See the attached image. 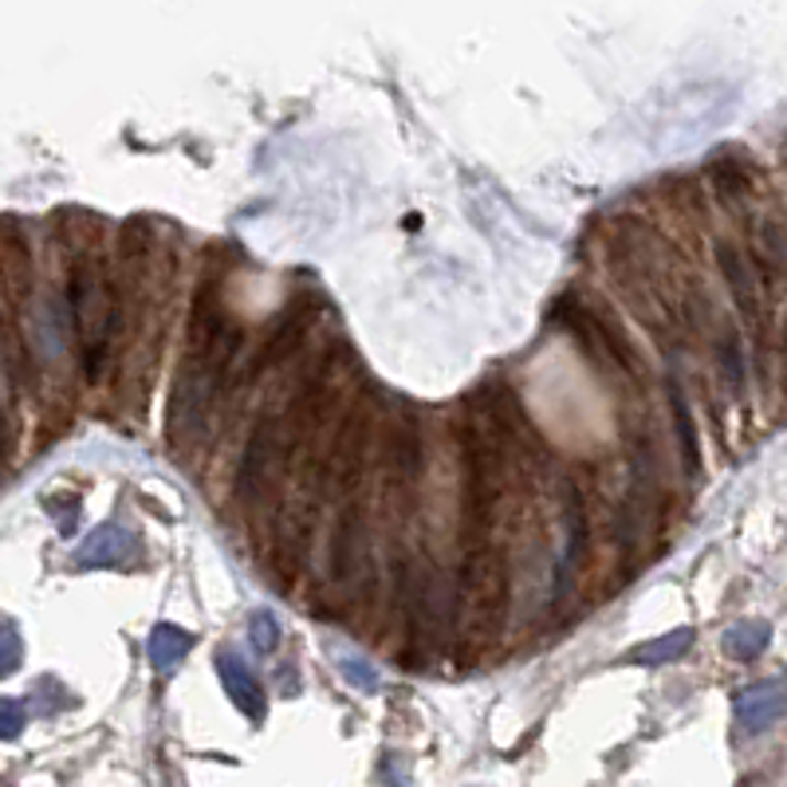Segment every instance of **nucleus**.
<instances>
[{"label":"nucleus","mask_w":787,"mask_h":787,"mask_svg":"<svg viewBox=\"0 0 787 787\" xmlns=\"http://www.w3.org/2000/svg\"><path fill=\"white\" fill-rule=\"evenodd\" d=\"M291 461L288 449V414H276V410H260V417L253 422V434L245 442V453H241V465H236L233 477V500L241 508H256L268 492V485L276 480V472H284Z\"/></svg>","instance_id":"1"},{"label":"nucleus","mask_w":787,"mask_h":787,"mask_svg":"<svg viewBox=\"0 0 787 787\" xmlns=\"http://www.w3.org/2000/svg\"><path fill=\"white\" fill-rule=\"evenodd\" d=\"M382 485L390 497H410L422 477V422L410 406H398L382 426Z\"/></svg>","instance_id":"2"},{"label":"nucleus","mask_w":787,"mask_h":787,"mask_svg":"<svg viewBox=\"0 0 787 787\" xmlns=\"http://www.w3.org/2000/svg\"><path fill=\"white\" fill-rule=\"evenodd\" d=\"M311 319H316V299L299 296L296 304H291V308L280 316V323H276L268 336H264V343L256 347V354L248 359L245 371L233 374V382L225 386V398H228V394H236V390H245V386H253V382H260V374H268L272 366H280L288 354H296L299 343L308 339Z\"/></svg>","instance_id":"3"},{"label":"nucleus","mask_w":787,"mask_h":787,"mask_svg":"<svg viewBox=\"0 0 787 787\" xmlns=\"http://www.w3.org/2000/svg\"><path fill=\"white\" fill-rule=\"evenodd\" d=\"M362 563H366V500L351 497L339 504L336 524L327 535V579L347 587L359 579Z\"/></svg>","instance_id":"4"},{"label":"nucleus","mask_w":787,"mask_h":787,"mask_svg":"<svg viewBox=\"0 0 787 787\" xmlns=\"http://www.w3.org/2000/svg\"><path fill=\"white\" fill-rule=\"evenodd\" d=\"M316 517L319 504L311 500H291L284 508L280 524H276V543H272V563H276V575H280V587L291 591L296 579L308 567V552H311V535H316Z\"/></svg>","instance_id":"5"},{"label":"nucleus","mask_w":787,"mask_h":787,"mask_svg":"<svg viewBox=\"0 0 787 787\" xmlns=\"http://www.w3.org/2000/svg\"><path fill=\"white\" fill-rule=\"evenodd\" d=\"M563 520H567V547H563V560L555 567V583H552V598H563V587L575 571L583 567L591 552V517H587V500H583L579 485L567 480L563 485Z\"/></svg>","instance_id":"6"},{"label":"nucleus","mask_w":787,"mask_h":787,"mask_svg":"<svg viewBox=\"0 0 787 787\" xmlns=\"http://www.w3.org/2000/svg\"><path fill=\"white\" fill-rule=\"evenodd\" d=\"M787 713V685L779 678H768V681H756L748 685L736 698V724H741V733H764L779 716Z\"/></svg>","instance_id":"7"},{"label":"nucleus","mask_w":787,"mask_h":787,"mask_svg":"<svg viewBox=\"0 0 787 787\" xmlns=\"http://www.w3.org/2000/svg\"><path fill=\"white\" fill-rule=\"evenodd\" d=\"M217 678L221 685L228 689V698H233V705L241 709V713L253 716V721H264V689L260 681L253 678V670L241 661V653L236 650L217 653Z\"/></svg>","instance_id":"8"},{"label":"nucleus","mask_w":787,"mask_h":787,"mask_svg":"<svg viewBox=\"0 0 787 787\" xmlns=\"http://www.w3.org/2000/svg\"><path fill=\"white\" fill-rule=\"evenodd\" d=\"M666 394H670L673 426H678L681 461H685L689 477H698V472H701V449H698V426H693V406H689L685 390H681V382H678V379L666 382Z\"/></svg>","instance_id":"9"},{"label":"nucleus","mask_w":787,"mask_h":787,"mask_svg":"<svg viewBox=\"0 0 787 787\" xmlns=\"http://www.w3.org/2000/svg\"><path fill=\"white\" fill-rule=\"evenodd\" d=\"M689 650H693V630L681 626V630H670L666 638L634 646V650L626 653V661H634V666H666V661H681Z\"/></svg>","instance_id":"10"},{"label":"nucleus","mask_w":787,"mask_h":787,"mask_svg":"<svg viewBox=\"0 0 787 787\" xmlns=\"http://www.w3.org/2000/svg\"><path fill=\"white\" fill-rule=\"evenodd\" d=\"M716 260H721V272H724V284H728V291H733V299L741 304V311L748 319L761 316V308H756V291H752V280H748V268H744L741 253H736L733 245H716Z\"/></svg>","instance_id":"11"},{"label":"nucleus","mask_w":787,"mask_h":787,"mask_svg":"<svg viewBox=\"0 0 787 787\" xmlns=\"http://www.w3.org/2000/svg\"><path fill=\"white\" fill-rule=\"evenodd\" d=\"M146 653L155 661V670H170V666H178L190 653V634L178 630V626H158L150 634V642H146Z\"/></svg>","instance_id":"12"},{"label":"nucleus","mask_w":787,"mask_h":787,"mask_svg":"<svg viewBox=\"0 0 787 787\" xmlns=\"http://www.w3.org/2000/svg\"><path fill=\"white\" fill-rule=\"evenodd\" d=\"M764 646H768V626L764 623H741L724 634V653L733 661H756Z\"/></svg>","instance_id":"13"},{"label":"nucleus","mask_w":787,"mask_h":787,"mask_svg":"<svg viewBox=\"0 0 787 787\" xmlns=\"http://www.w3.org/2000/svg\"><path fill=\"white\" fill-rule=\"evenodd\" d=\"M123 560H127V535L115 532V528L95 532L87 540V547L79 552V563H95V567H103V563H123Z\"/></svg>","instance_id":"14"},{"label":"nucleus","mask_w":787,"mask_h":787,"mask_svg":"<svg viewBox=\"0 0 787 787\" xmlns=\"http://www.w3.org/2000/svg\"><path fill=\"white\" fill-rule=\"evenodd\" d=\"M248 638H253V650L256 653H272L280 646V623L272 610H256L253 623H248Z\"/></svg>","instance_id":"15"},{"label":"nucleus","mask_w":787,"mask_h":787,"mask_svg":"<svg viewBox=\"0 0 787 787\" xmlns=\"http://www.w3.org/2000/svg\"><path fill=\"white\" fill-rule=\"evenodd\" d=\"M713 181H716V193H721V201L728 198H741L744 190H748V178H744L741 170H736L733 162H716L713 166Z\"/></svg>","instance_id":"16"},{"label":"nucleus","mask_w":787,"mask_h":787,"mask_svg":"<svg viewBox=\"0 0 787 787\" xmlns=\"http://www.w3.org/2000/svg\"><path fill=\"white\" fill-rule=\"evenodd\" d=\"M339 670H343V678L351 681V685H359L362 693H374V689H379V670H374L371 661L343 658V661H339Z\"/></svg>","instance_id":"17"},{"label":"nucleus","mask_w":787,"mask_h":787,"mask_svg":"<svg viewBox=\"0 0 787 787\" xmlns=\"http://www.w3.org/2000/svg\"><path fill=\"white\" fill-rule=\"evenodd\" d=\"M721 362H724V371H728V382H733V390H741L744 371H741V347H736L733 327H724V339H721Z\"/></svg>","instance_id":"18"},{"label":"nucleus","mask_w":787,"mask_h":787,"mask_svg":"<svg viewBox=\"0 0 787 787\" xmlns=\"http://www.w3.org/2000/svg\"><path fill=\"white\" fill-rule=\"evenodd\" d=\"M4 733H20V701H4Z\"/></svg>","instance_id":"19"},{"label":"nucleus","mask_w":787,"mask_h":787,"mask_svg":"<svg viewBox=\"0 0 787 787\" xmlns=\"http://www.w3.org/2000/svg\"><path fill=\"white\" fill-rule=\"evenodd\" d=\"M4 646H9V650H4V666H9V670H17V658H20V638H17V630L4 634Z\"/></svg>","instance_id":"20"}]
</instances>
